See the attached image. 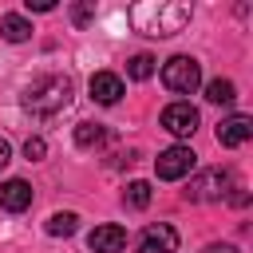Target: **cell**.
I'll use <instances>...</instances> for the list:
<instances>
[{
	"mask_svg": "<svg viewBox=\"0 0 253 253\" xmlns=\"http://www.w3.org/2000/svg\"><path fill=\"white\" fill-rule=\"evenodd\" d=\"M190 16H194V8H190L186 0H138V4H130V12H126L130 28H134L138 36H150V40H170V36H178V32L190 24Z\"/></svg>",
	"mask_w": 253,
	"mask_h": 253,
	"instance_id": "cell-1",
	"label": "cell"
},
{
	"mask_svg": "<svg viewBox=\"0 0 253 253\" xmlns=\"http://www.w3.org/2000/svg\"><path fill=\"white\" fill-rule=\"evenodd\" d=\"M71 91H75V87H71L67 75H40V79H32V83L24 87L20 103H24V111L47 119V115H55V111H63V107L71 103Z\"/></svg>",
	"mask_w": 253,
	"mask_h": 253,
	"instance_id": "cell-2",
	"label": "cell"
},
{
	"mask_svg": "<svg viewBox=\"0 0 253 253\" xmlns=\"http://www.w3.org/2000/svg\"><path fill=\"white\" fill-rule=\"evenodd\" d=\"M229 190H233V170L213 166V170L194 174V178L186 182L182 198H186V202H221V198H229Z\"/></svg>",
	"mask_w": 253,
	"mask_h": 253,
	"instance_id": "cell-3",
	"label": "cell"
},
{
	"mask_svg": "<svg viewBox=\"0 0 253 253\" xmlns=\"http://www.w3.org/2000/svg\"><path fill=\"white\" fill-rule=\"evenodd\" d=\"M162 83L174 91V95H194L202 87V63L194 55H170L162 63Z\"/></svg>",
	"mask_w": 253,
	"mask_h": 253,
	"instance_id": "cell-4",
	"label": "cell"
},
{
	"mask_svg": "<svg viewBox=\"0 0 253 253\" xmlns=\"http://www.w3.org/2000/svg\"><path fill=\"white\" fill-rule=\"evenodd\" d=\"M194 166H198V154H194L190 146H170V150H162V154L154 158V174H158L162 182H178V178L194 174Z\"/></svg>",
	"mask_w": 253,
	"mask_h": 253,
	"instance_id": "cell-5",
	"label": "cell"
},
{
	"mask_svg": "<svg viewBox=\"0 0 253 253\" xmlns=\"http://www.w3.org/2000/svg\"><path fill=\"white\" fill-rule=\"evenodd\" d=\"M158 123H162L166 134H174V138H190V134L198 130V111H194L190 103H170V107L158 115Z\"/></svg>",
	"mask_w": 253,
	"mask_h": 253,
	"instance_id": "cell-6",
	"label": "cell"
},
{
	"mask_svg": "<svg viewBox=\"0 0 253 253\" xmlns=\"http://www.w3.org/2000/svg\"><path fill=\"white\" fill-rule=\"evenodd\" d=\"M138 253H178V229L158 221V225H146L142 237H138Z\"/></svg>",
	"mask_w": 253,
	"mask_h": 253,
	"instance_id": "cell-7",
	"label": "cell"
},
{
	"mask_svg": "<svg viewBox=\"0 0 253 253\" xmlns=\"http://www.w3.org/2000/svg\"><path fill=\"white\" fill-rule=\"evenodd\" d=\"M249 138H253V119L249 115H229V119L217 123V142L221 146L233 150V146H245Z\"/></svg>",
	"mask_w": 253,
	"mask_h": 253,
	"instance_id": "cell-8",
	"label": "cell"
},
{
	"mask_svg": "<svg viewBox=\"0 0 253 253\" xmlns=\"http://www.w3.org/2000/svg\"><path fill=\"white\" fill-rule=\"evenodd\" d=\"M87 249L91 253H123L126 249V229L123 225H95L87 233Z\"/></svg>",
	"mask_w": 253,
	"mask_h": 253,
	"instance_id": "cell-9",
	"label": "cell"
},
{
	"mask_svg": "<svg viewBox=\"0 0 253 253\" xmlns=\"http://www.w3.org/2000/svg\"><path fill=\"white\" fill-rule=\"evenodd\" d=\"M87 91H91V99H95V103L115 107V103L123 99V79H119L115 71H95V75H91V83H87Z\"/></svg>",
	"mask_w": 253,
	"mask_h": 253,
	"instance_id": "cell-10",
	"label": "cell"
},
{
	"mask_svg": "<svg viewBox=\"0 0 253 253\" xmlns=\"http://www.w3.org/2000/svg\"><path fill=\"white\" fill-rule=\"evenodd\" d=\"M32 186L24 182V178H8L4 186H0V210H8V213H24L28 206H32Z\"/></svg>",
	"mask_w": 253,
	"mask_h": 253,
	"instance_id": "cell-11",
	"label": "cell"
},
{
	"mask_svg": "<svg viewBox=\"0 0 253 253\" xmlns=\"http://www.w3.org/2000/svg\"><path fill=\"white\" fill-rule=\"evenodd\" d=\"M32 20L28 16H20V12H8V16H0V40H8V43H24V40H32Z\"/></svg>",
	"mask_w": 253,
	"mask_h": 253,
	"instance_id": "cell-12",
	"label": "cell"
},
{
	"mask_svg": "<svg viewBox=\"0 0 253 253\" xmlns=\"http://www.w3.org/2000/svg\"><path fill=\"white\" fill-rule=\"evenodd\" d=\"M107 138H111V130L103 123H79L75 126V146L79 150H99V146H107Z\"/></svg>",
	"mask_w": 253,
	"mask_h": 253,
	"instance_id": "cell-13",
	"label": "cell"
},
{
	"mask_svg": "<svg viewBox=\"0 0 253 253\" xmlns=\"http://www.w3.org/2000/svg\"><path fill=\"white\" fill-rule=\"evenodd\" d=\"M206 99H210V103H217V107H229V103L237 99L233 79H210V83H206Z\"/></svg>",
	"mask_w": 253,
	"mask_h": 253,
	"instance_id": "cell-14",
	"label": "cell"
},
{
	"mask_svg": "<svg viewBox=\"0 0 253 253\" xmlns=\"http://www.w3.org/2000/svg\"><path fill=\"white\" fill-rule=\"evenodd\" d=\"M150 198H154L150 182H130V186L123 190V206H126V210H146Z\"/></svg>",
	"mask_w": 253,
	"mask_h": 253,
	"instance_id": "cell-15",
	"label": "cell"
},
{
	"mask_svg": "<svg viewBox=\"0 0 253 253\" xmlns=\"http://www.w3.org/2000/svg\"><path fill=\"white\" fill-rule=\"evenodd\" d=\"M43 229H47L51 237H71V233L79 229V217H75L71 210H63V213H51V217L43 221Z\"/></svg>",
	"mask_w": 253,
	"mask_h": 253,
	"instance_id": "cell-16",
	"label": "cell"
},
{
	"mask_svg": "<svg viewBox=\"0 0 253 253\" xmlns=\"http://www.w3.org/2000/svg\"><path fill=\"white\" fill-rule=\"evenodd\" d=\"M126 75H130V79H138V83H142V79H150V75H154V55H146V51L130 55V59H126Z\"/></svg>",
	"mask_w": 253,
	"mask_h": 253,
	"instance_id": "cell-17",
	"label": "cell"
},
{
	"mask_svg": "<svg viewBox=\"0 0 253 253\" xmlns=\"http://www.w3.org/2000/svg\"><path fill=\"white\" fill-rule=\"evenodd\" d=\"M95 20V0H83V4H71V24L75 28H87Z\"/></svg>",
	"mask_w": 253,
	"mask_h": 253,
	"instance_id": "cell-18",
	"label": "cell"
},
{
	"mask_svg": "<svg viewBox=\"0 0 253 253\" xmlns=\"http://www.w3.org/2000/svg\"><path fill=\"white\" fill-rule=\"evenodd\" d=\"M24 158H28V162H43V158H47V142H43L40 134H32V138L24 142Z\"/></svg>",
	"mask_w": 253,
	"mask_h": 253,
	"instance_id": "cell-19",
	"label": "cell"
},
{
	"mask_svg": "<svg viewBox=\"0 0 253 253\" xmlns=\"http://www.w3.org/2000/svg\"><path fill=\"white\" fill-rule=\"evenodd\" d=\"M28 12H55V0H24Z\"/></svg>",
	"mask_w": 253,
	"mask_h": 253,
	"instance_id": "cell-20",
	"label": "cell"
},
{
	"mask_svg": "<svg viewBox=\"0 0 253 253\" xmlns=\"http://www.w3.org/2000/svg\"><path fill=\"white\" fill-rule=\"evenodd\" d=\"M206 253H237V245H229V241H213V245H206Z\"/></svg>",
	"mask_w": 253,
	"mask_h": 253,
	"instance_id": "cell-21",
	"label": "cell"
},
{
	"mask_svg": "<svg viewBox=\"0 0 253 253\" xmlns=\"http://www.w3.org/2000/svg\"><path fill=\"white\" fill-rule=\"evenodd\" d=\"M12 162V146H8V138H0V170Z\"/></svg>",
	"mask_w": 253,
	"mask_h": 253,
	"instance_id": "cell-22",
	"label": "cell"
},
{
	"mask_svg": "<svg viewBox=\"0 0 253 253\" xmlns=\"http://www.w3.org/2000/svg\"><path fill=\"white\" fill-rule=\"evenodd\" d=\"M233 190H237V194H229V202H233V206H249V194H245L241 186H233Z\"/></svg>",
	"mask_w": 253,
	"mask_h": 253,
	"instance_id": "cell-23",
	"label": "cell"
}]
</instances>
